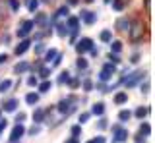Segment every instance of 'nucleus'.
I'll use <instances>...</instances> for the list:
<instances>
[{
	"instance_id": "47",
	"label": "nucleus",
	"mask_w": 155,
	"mask_h": 143,
	"mask_svg": "<svg viewBox=\"0 0 155 143\" xmlns=\"http://www.w3.org/2000/svg\"><path fill=\"white\" fill-rule=\"evenodd\" d=\"M130 60H132L134 64H136V62H140V54H138V52H136V54H132V58H130Z\"/></svg>"
},
{
	"instance_id": "57",
	"label": "nucleus",
	"mask_w": 155,
	"mask_h": 143,
	"mask_svg": "<svg viewBox=\"0 0 155 143\" xmlns=\"http://www.w3.org/2000/svg\"><path fill=\"white\" fill-rule=\"evenodd\" d=\"M87 143H93V141H91V139H89V141H87Z\"/></svg>"
},
{
	"instance_id": "25",
	"label": "nucleus",
	"mask_w": 155,
	"mask_h": 143,
	"mask_svg": "<svg viewBox=\"0 0 155 143\" xmlns=\"http://www.w3.org/2000/svg\"><path fill=\"white\" fill-rule=\"evenodd\" d=\"M142 135H149L151 133V126H149L147 122H143V124H140V130H138Z\"/></svg>"
},
{
	"instance_id": "34",
	"label": "nucleus",
	"mask_w": 155,
	"mask_h": 143,
	"mask_svg": "<svg viewBox=\"0 0 155 143\" xmlns=\"http://www.w3.org/2000/svg\"><path fill=\"white\" fill-rule=\"evenodd\" d=\"M72 137H80V133H81V124H76V126H72Z\"/></svg>"
},
{
	"instance_id": "17",
	"label": "nucleus",
	"mask_w": 155,
	"mask_h": 143,
	"mask_svg": "<svg viewBox=\"0 0 155 143\" xmlns=\"http://www.w3.org/2000/svg\"><path fill=\"white\" fill-rule=\"evenodd\" d=\"M91 114H95V116H103L105 114V104L103 103H97L91 106Z\"/></svg>"
},
{
	"instance_id": "55",
	"label": "nucleus",
	"mask_w": 155,
	"mask_h": 143,
	"mask_svg": "<svg viewBox=\"0 0 155 143\" xmlns=\"http://www.w3.org/2000/svg\"><path fill=\"white\" fill-rule=\"evenodd\" d=\"M109 2H110V0H105V4H109Z\"/></svg>"
},
{
	"instance_id": "16",
	"label": "nucleus",
	"mask_w": 155,
	"mask_h": 143,
	"mask_svg": "<svg viewBox=\"0 0 155 143\" xmlns=\"http://www.w3.org/2000/svg\"><path fill=\"white\" fill-rule=\"evenodd\" d=\"M128 27H130V20H128V17H120V20L116 21V29H118V31H128Z\"/></svg>"
},
{
	"instance_id": "49",
	"label": "nucleus",
	"mask_w": 155,
	"mask_h": 143,
	"mask_svg": "<svg viewBox=\"0 0 155 143\" xmlns=\"http://www.w3.org/2000/svg\"><path fill=\"white\" fill-rule=\"evenodd\" d=\"M78 2H80V0H66V4H68V6H76Z\"/></svg>"
},
{
	"instance_id": "2",
	"label": "nucleus",
	"mask_w": 155,
	"mask_h": 143,
	"mask_svg": "<svg viewBox=\"0 0 155 143\" xmlns=\"http://www.w3.org/2000/svg\"><path fill=\"white\" fill-rule=\"evenodd\" d=\"M143 21L142 20H136V21H132L130 23V27H128V31H130V39H132L134 43H138L140 39L143 37Z\"/></svg>"
},
{
	"instance_id": "15",
	"label": "nucleus",
	"mask_w": 155,
	"mask_h": 143,
	"mask_svg": "<svg viewBox=\"0 0 155 143\" xmlns=\"http://www.w3.org/2000/svg\"><path fill=\"white\" fill-rule=\"evenodd\" d=\"M29 68H31L29 62H18V64L14 66V74H23V72H27Z\"/></svg>"
},
{
	"instance_id": "51",
	"label": "nucleus",
	"mask_w": 155,
	"mask_h": 143,
	"mask_svg": "<svg viewBox=\"0 0 155 143\" xmlns=\"http://www.w3.org/2000/svg\"><path fill=\"white\" fill-rule=\"evenodd\" d=\"M6 60H8V54H0V64H4Z\"/></svg>"
},
{
	"instance_id": "20",
	"label": "nucleus",
	"mask_w": 155,
	"mask_h": 143,
	"mask_svg": "<svg viewBox=\"0 0 155 143\" xmlns=\"http://www.w3.org/2000/svg\"><path fill=\"white\" fill-rule=\"evenodd\" d=\"M56 25V33H58V37H66L68 33H70V29L64 25V23H54Z\"/></svg>"
},
{
	"instance_id": "10",
	"label": "nucleus",
	"mask_w": 155,
	"mask_h": 143,
	"mask_svg": "<svg viewBox=\"0 0 155 143\" xmlns=\"http://www.w3.org/2000/svg\"><path fill=\"white\" fill-rule=\"evenodd\" d=\"M68 14H70V6H68V4H64V6H60V8L56 10V14L52 16V21H56L58 17H66Z\"/></svg>"
},
{
	"instance_id": "12",
	"label": "nucleus",
	"mask_w": 155,
	"mask_h": 143,
	"mask_svg": "<svg viewBox=\"0 0 155 143\" xmlns=\"http://www.w3.org/2000/svg\"><path fill=\"white\" fill-rule=\"evenodd\" d=\"M45 118H47V110H45V108H39V110L33 112V122H35V124L45 122Z\"/></svg>"
},
{
	"instance_id": "1",
	"label": "nucleus",
	"mask_w": 155,
	"mask_h": 143,
	"mask_svg": "<svg viewBox=\"0 0 155 143\" xmlns=\"http://www.w3.org/2000/svg\"><path fill=\"white\" fill-rule=\"evenodd\" d=\"M145 75V72L143 70H138V72H134V74H126L122 79H120L116 85H124L126 89H130V87H136L140 81H142V78Z\"/></svg>"
},
{
	"instance_id": "36",
	"label": "nucleus",
	"mask_w": 155,
	"mask_h": 143,
	"mask_svg": "<svg viewBox=\"0 0 155 143\" xmlns=\"http://www.w3.org/2000/svg\"><path fill=\"white\" fill-rule=\"evenodd\" d=\"M51 68H41V70H39V78H43V79H47L48 78V75H51Z\"/></svg>"
},
{
	"instance_id": "4",
	"label": "nucleus",
	"mask_w": 155,
	"mask_h": 143,
	"mask_svg": "<svg viewBox=\"0 0 155 143\" xmlns=\"http://www.w3.org/2000/svg\"><path fill=\"white\" fill-rule=\"evenodd\" d=\"M93 46H95L93 45V39H87V37H85V39H81L76 45V50H78V54H84V52H89Z\"/></svg>"
},
{
	"instance_id": "29",
	"label": "nucleus",
	"mask_w": 155,
	"mask_h": 143,
	"mask_svg": "<svg viewBox=\"0 0 155 143\" xmlns=\"http://www.w3.org/2000/svg\"><path fill=\"white\" fill-rule=\"evenodd\" d=\"M37 8H39V0H27V10L29 12H37Z\"/></svg>"
},
{
	"instance_id": "23",
	"label": "nucleus",
	"mask_w": 155,
	"mask_h": 143,
	"mask_svg": "<svg viewBox=\"0 0 155 143\" xmlns=\"http://www.w3.org/2000/svg\"><path fill=\"white\" fill-rule=\"evenodd\" d=\"M56 54H58L56 49H48V50L45 52V62H52V60L56 58Z\"/></svg>"
},
{
	"instance_id": "54",
	"label": "nucleus",
	"mask_w": 155,
	"mask_h": 143,
	"mask_svg": "<svg viewBox=\"0 0 155 143\" xmlns=\"http://www.w3.org/2000/svg\"><path fill=\"white\" fill-rule=\"evenodd\" d=\"M85 2H87V4H91V2H95V0H85Z\"/></svg>"
},
{
	"instance_id": "28",
	"label": "nucleus",
	"mask_w": 155,
	"mask_h": 143,
	"mask_svg": "<svg viewBox=\"0 0 155 143\" xmlns=\"http://www.w3.org/2000/svg\"><path fill=\"white\" fill-rule=\"evenodd\" d=\"M120 50H122V43H120V41H113V43H110V52H116V54H118Z\"/></svg>"
},
{
	"instance_id": "40",
	"label": "nucleus",
	"mask_w": 155,
	"mask_h": 143,
	"mask_svg": "<svg viewBox=\"0 0 155 143\" xmlns=\"http://www.w3.org/2000/svg\"><path fill=\"white\" fill-rule=\"evenodd\" d=\"M27 118V114H23V112H18V116H16V124H21L23 120Z\"/></svg>"
},
{
	"instance_id": "56",
	"label": "nucleus",
	"mask_w": 155,
	"mask_h": 143,
	"mask_svg": "<svg viewBox=\"0 0 155 143\" xmlns=\"http://www.w3.org/2000/svg\"><path fill=\"white\" fill-rule=\"evenodd\" d=\"M0 23H2V16H0Z\"/></svg>"
},
{
	"instance_id": "44",
	"label": "nucleus",
	"mask_w": 155,
	"mask_h": 143,
	"mask_svg": "<svg viewBox=\"0 0 155 143\" xmlns=\"http://www.w3.org/2000/svg\"><path fill=\"white\" fill-rule=\"evenodd\" d=\"M91 141H93V143H107V139H105L103 135H97L95 139H91Z\"/></svg>"
},
{
	"instance_id": "31",
	"label": "nucleus",
	"mask_w": 155,
	"mask_h": 143,
	"mask_svg": "<svg viewBox=\"0 0 155 143\" xmlns=\"http://www.w3.org/2000/svg\"><path fill=\"white\" fill-rule=\"evenodd\" d=\"M66 85H68V87H70V89H78V87H80V78H74V79H68V81H66Z\"/></svg>"
},
{
	"instance_id": "6",
	"label": "nucleus",
	"mask_w": 155,
	"mask_h": 143,
	"mask_svg": "<svg viewBox=\"0 0 155 143\" xmlns=\"http://www.w3.org/2000/svg\"><path fill=\"white\" fill-rule=\"evenodd\" d=\"M33 27H35V23H33L31 20H25V21L21 23V27L18 29V37H19V39H23V37H27V35H29V31H31Z\"/></svg>"
},
{
	"instance_id": "18",
	"label": "nucleus",
	"mask_w": 155,
	"mask_h": 143,
	"mask_svg": "<svg viewBox=\"0 0 155 143\" xmlns=\"http://www.w3.org/2000/svg\"><path fill=\"white\" fill-rule=\"evenodd\" d=\"M149 112H151V108H145V106H138V108H136V118H140V120H142V118H145V114H149Z\"/></svg>"
},
{
	"instance_id": "9",
	"label": "nucleus",
	"mask_w": 155,
	"mask_h": 143,
	"mask_svg": "<svg viewBox=\"0 0 155 143\" xmlns=\"http://www.w3.org/2000/svg\"><path fill=\"white\" fill-rule=\"evenodd\" d=\"M29 46H31V39H25V37H23V41L16 46V54H18V56L25 54V52L29 50Z\"/></svg>"
},
{
	"instance_id": "14",
	"label": "nucleus",
	"mask_w": 155,
	"mask_h": 143,
	"mask_svg": "<svg viewBox=\"0 0 155 143\" xmlns=\"http://www.w3.org/2000/svg\"><path fill=\"white\" fill-rule=\"evenodd\" d=\"M64 25L68 27V29H78V27H80V17H78V16H70Z\"/></svg>"
},
{
	"instance_id": "22",
	"label": "nucleus",
	"mask_w": 155,
	"mask_h": 143,
	"mask_svg": "<svg viewBox=\"0 0 155 143\" xmlns=\"http://www.w3.org/2000/svg\"><path fill=\"white\" fill-rule=\"evenodd\" d=\"M99 39L103 41V43H110V39H113V33H110V29H103V31H101V35H99Z\"/></svg>"
},
{
	"instance_id": "53",
	"label": "nucleus",
	"mask_w": 155,
	"mask_h": 143,
	"mask_svg": "<svg viewBox=\"0 0 155 143\" xmlns=\"http://www.w3.org/2000/svg\"><path fill=\"white\" fill-rule=\"evenodd\" d=\"M43 50H45V46H43V45H37V54H41Z\"/></svg>"
},
{
	"instance_id": "21",
	"label": "nucleus",
	"mask_w": 155,
	"mask_h": 143,
	"mask_svg": "<svg viewBox=\"0 0 155 143\" xmlns=\"http://www.w3.org/2000/svg\"><path fill=\"white\" fill-rule=\"evenodd\" d=\"M25 103L27 104H37L39 103V93H27V97H25Z\"/></svg>"
},
{
	"instance_id": "42",
	"label": "nucleus",
	"mask_w": 155,
	"mask_h": 143,
	"mask_svg": "<svg viewBox=\"0 0 155 143\" xmlns=\"http://www.w3.org/2000/svg\"><path fill=\"white\" fill-rule=\"evenodd\" d=\"M97 128H99V130H105L107 128V118H101V120L97 122Z\"/></svg>"
},
{
	"instance_id": "32",
	"label": "nucleus",
	"mask_w": 155,
	"mask_h": 143,
	"mask_svg": "<svg viewBox=\"0 0 155 143\" xmlns=\"http://www.w3.org/2000/svg\"><path fill=\"white\" fill-rule=\"evenodd\" d=\"M81 87H84V91H85V93H89V91H93L95 85H93V81H91V79H85V81L81 83Z\"/></svg>"
},
{
	"instance_id": "7",
	"label": "nucleus",
	"mask_w": 155,
	"mask_h": 143,
	"mask_svg": "<svg viewBox=\"0 0 155 143\" xmlns=\"http://www.w3.org/2000/svg\"><path fill=\"white\" fill-rule=\"evenodd\" d=\"M25 133V128L21 126V124H16V128H14V132L10 133V141L12 143H16V141H19V137Z\"/></svg>"
},
{
	"instance_id": "43",
	"label": "nucleus",
	"mask_w": 155,
	"mask_h": 143,
	"mask_svg": "<svg viewBox=\"0 0 155 143\" xmlns=\"http://www.w3.org/2000/svg\"><path fill=\"white\" fill-rule=\"evenodd\" d=\"M39 132H41V130H39V126H31V130H29L27 133H29V135H37Z\"/></svg>"
},
{
	"instance_id": "26",
	"label": "nucleus",
	"mask_w": 155,
	"mask_h": 143,
	"mask_svg": "<svg viewBox=\"0 0 155 143\" xmlns=\"http://www.w3.org/2000/svg\"><path fill=\"white\" fill-rule=\"evenodd\" d=\"M130 118H132V112H130V110H120L118 112V120L120 122H128Z\"/></svg>"
},
{
	"instance_id": "59",
	"label": "nucleus",
	"mask_w": 155,
	"mask_h": 143,
	"mask_svg": "<svg viewBox=\"0 0 155 143\" xmlns=\"http://www.w3.org/2000/svg\"><path fill=\"white\" fill-rule=\"evenodd\" d=\"M0 114H2V110H0Z\"/></svg>"
},
{
	"instance_id": "50",
	"label": "nucleus",
	"mask_w": 155,
	"mask_h": 143,
	"mask_svg": "<svg viewBox=\"0 0 155 143\" xmlns=\"http://www.w3.org/2000/svg\"><path fill=\"white\" fill-rule=\"evenodd\" d=\"M64 143H80V141H78V137H70V139H66Z\"/></svg>"
},
{
	"instance_id": "11",
	"label": "nucleus",
	"mask_w": 155,
	"mask_h": 143,
	"mask_svg": "<svg viewBox=\"0 0 155 143\" xmlns=\"http://www.w3.org/2000/svg\"><path fill=\"white\" fill-rule=\"evenodd\" d=\"M16 108H18V99H10L8 103L2 104V108H0V110H4V112H14Z\"/></svg>"
},
{
	"instance_id": "38",
	"label": "nucleus",
	"mask_w": 155,
	"mask_h": 143,
	"mask_svg": "<svg viewBox=\"0 0 155 143\" xmlns=\"http://www.w3.org/2000/svg\"><path fill=\"white\" fill-rule=\"evenodd\" d=\"M109 62H113V64H118V62H120L118 54H116V52H110V54H109Z\"/></svg>"
},
{
	"instance_id": "41",
	"label": "nucleus",
	"mask_w": 155,
	"mask_h": 143,
	"mask_svg": "<svg viewBox=\"0 0 155 143\" xmlns=\"http://www.w3.org/2000/svg\"><path fill=\"white\" fill-rule=\"evenodd\" d=\"M27 85L35 87V85H37V75H29V79H27Z\"/></svg>"
},
{
	"instance_id": "46",
	"label": "nucleus",
	"mask_w": 155,
	"mask_h": 143,
	"mask_svg": "<svg viewBox=\"0 0 155 143\" xmlns=\"http://www.w3.org/2000/svg\"><path fill=\"white\" fill-rule=\"evenodd\" d=\"M6 126H8V122H6V120L2 118V120H0V133H2L4 130H6Z\"/></svg>"
},
{
	"instance_id": "13",
	"label": "nucleus",
	"mask_w": 155,
	"mask_h": 143,
	"mask_svg": "<svg viewBox=\"0 0 155 143\" xmlns=\"http://www.w3.org/2000/svg\"><path fill=\"white\" fill-rule=\"evenodd\" d=\"M33 23L39 25V27H45L47 23H48V16H47V14H37L35 20H33Z\"/></svg>"
},
{
	"instance_id": "30",
	"label": "nucleus",
	"mask_w": 155,
	"mask_h": 143,
	"mask_svg": "<svg viewBox=\"0 0 155 143\" xmlns=\"http://www.w3.org/2000/svg\"><path fill=\"white\" fill-rule=\"evenodd\" d=\"M51 81H48V79H45V81H43V83H39V93H47L48 91V89H51Z\"/></svg>"
},
{
	"instance_id": "8",
	"label": "nucleus",
	"mask_w": 155,
	"mask_h": 143,
	"mask_svg": "<svg viewBox=\"0 0 155 143\" xmlns=\"http://www.w3.org/2000/svg\"><path fill=\"white\" fill-rule=\"evenodd\" d=\"M80 16H81V20H84V23H87V25H93V23L97 21V14H93V12L81 10V12H80Z\"/></svg>"
},
{
	"instance_id": "45",
	"label": "nucleus",
	"mask_w": 155,
	"mask_h": 143,
	"mask_svg": "<svg viewBox=\"0 0 155 143\" xmlns=\"http://www.w3.org/2000/svg\"><path fill=\"white\" fill-rule=\"evenodd\" d=\"M136 143H145V135L138 133V135H136Z\"/></svg>"
},
{
	"instance_id": "58",
	"label": "nucleus",
	"mask_w": 155,
	"mask_h": 143,
	"mask_svg": "<svg viewBox=\"0 0 155 143\" xmlns=\"http://www.w3.org/2000/svg\"><path fill=\"white\" fill-rule=\"evenodd\" d=\"M43 2H48V0H43Z\"/></svg>"
},
{
	"instance_id": "33",
	"label": "nucleus",
	"mask_w": 155,
	"mask_h": 143,
	"mask_svg": "<svg viewBox=\"0 0 155 143\" xmlns=\"http://www.w3.org/2000/svg\"><path fill=\"white\" fill-rule=\"evenodd\" d=\"M68 79H70V74H68V72L64 70V72H62V74H60V75H58V79H56V81H58V83H60V85H62V83H66V81H68Z\"/></svg>"
},
{
	"instance_id": "39",
	"label": "nucleus",
	"mask_w": 155,
	"mask_h": 143,
	"mask_svg": "<svg viewBox=\"0 0 155 143\" xmlns=\"http://www.w3.org/2000/svg\"><path fill=\"white\" fill-rule=\"evenodd\" d=\"M78 120H80V124H85L87 120H89V114H87V112H84V114H80V116H78Z\"/></svg>"
},
{
	"instance_id": "3",
	"label": "nucleus",
	"mask_w": 155,
	"mask_h": 143,
	"mask_svg": "<svg viewBox=\"0 0 155 143\" xmlns=\"http://www.w3.org/2000/svg\"><path fill=\"white\" fill-rule=\"evenodd\" d=\"M114 72H116V64L107 62V64L103 66V70L99 72V79H101V81H109V79L114 75Z\"/></svg>"
},
{
	"instance_id": "19",
	"label": "nucleus",
	"mask_w": 155,
	"mask_h": 143,
	"mask_svg": "<svg viewBox=\"0 0 155 143\" xmlns=\"http://www.w3.org/2000/svg\"><path fill=\"white\" fill-rule=\"evenodd\" d=\"M126 101H128V95H126L124 91H118L114 95V104H124Z\"/></svg>"
},
{
	"instance_id": "24",
	"label": "nucleus",
	"mask_w": 155,
	"mask_h": 143,
	"mask_svg": "<svg viewBox=\"0 0 155 143\" xmlns=\"http://www.w3.org/2000/svg\"><path fill=\"white\" fill-rule=\"evenodd\" d=\"M124 6H126V0H113V10L122 12V10H124Z\"/></svg>"
},
{
	"instance_id": "52",
	"label": "nucleus",
	"mask_w": 155,
	"mask_h": 143,
	"mask_svg": "<svg viewBox=\"0 0 155 143\" xmlns=\"http://www.w3.org/2000/svg\"><path fill=\"white\" fill-rule=\"evenodd\" d=\"M89 54H91V56H97V54H99V50H97V49H95V46H93V49H91V50H89Z\"/></svg>"
},
{
	"instance_id": "27",
	"label": "nucleus",
	"mask_w": 155,
	"mask_h": 143,
	"mask_svg": "<svg viewBox=\"0 0 155 143\" xmlns=\"http://www.w3.org/2000/svg\"><path fill=\"white\" fill-rule=\"evenodd\" d=\"M10 89H12V81H10V79H4V81L0 83V93H6Z\"/></svg>"
},
{
	"instance_id": "37",
	"label": "nucleus",
	"mask_w": 155,
	"mask_h": 143,
	"mask_svg": "<svg viewBox=\"0 0 155 143\" xmlns=\"http://www.w3.org/2000/svg\"><path fill=\"white\" fill-rule=\"evenodd\" d=\"M8 4H10V10H12V12L19 10V0H8Z\"/></svg>"
},
{
	"instance_id": "35",
	"label": "nucleus",
	"mask_w": 155,
	"mask_h": 143,
	"mask_svg": "<svg viewBox=\"0 0 155 143\" xmlns=\"http://www.w3.org/2000/svg\"><path fill=\"white\" fill-rule=\"evenodd\" d=\"M76 66H78L80 70H87V68H89V66H87V60H85V58H78V60H76Z\"/></svg>"
},
{
	"instance_id": "5",
	"label": "nucleus",
	"mask_w": 155,
	"mask_h": 143,
	"mask_svg": "<svg viewBox=\"0 0 155 143\" xmlns=\"http://www.w3.org/2000/svg\"><path fill=\"white\" fill-rule=\"evenodd\" d=\"M113 135H114L116 143H122V141L128 139V132H126L124 128H120V126H113Z\"/></svg>"
},
{
	"instance_id": "48",
	"label": "nucleus",
	"mask_w": 155,
	"mask_h": 143,
	"mask_svg": "<svg viewBox=\"0 0 155 143\" xmlns=\"http://www.w3.org/2000/svg\"><path fill=\"white\" fill-rule=\"evenodd\" d=\"M149 91V83H143L142 85V93H147Z\"/></svg>"
}]
</instances>
